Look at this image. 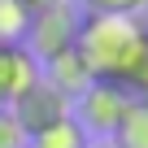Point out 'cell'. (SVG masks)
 Here are the masks:
<instances>
[{
  "instance_id": "cell-10",
  "label": "cell",
  "mask_w": 148,
  "mask_h": 148,
  "mask_svg": "<svg viewBox=\"0 0 148 148\" xmlns=\"http://www.w3.org/2000/svg\"><path fill=\"white\" fill-rule=\"evenodd\" d=\"M87 13H105V18H144L148 0H87Z\"/></svg>"
},
{
  "instance_id": "cell-1",
  "label": "cell",
  "mask_w": 148,
  "mask_h": 148,
  "mask_svg": "<svg viewBox=\"0 0 148 148\" xmlns=\"http://www.w3.org/2000/svg\"><path fill=\"white\" fill-rule=\"evenodd\" d=\"M79 52L96 79H109L135 96L148 92V26L144 18H105L87 13L79 22Z\"/></svg>"
},
{
  "instance_id": "cell-11",
  "label": "cell",
  "mask_w": 148,
  "mask_h": 148,
  "mask_svg": "<svg viewBox=\"0 0 148 148\" xmlns=\"http://www.w3.org/2000/svg\"><path fill=\"white\" fill-rule=\"evenodd\" d=\"M0 148H26V131L18 126L9 109H0Z\"/></svg>"
},
{
  "instance_id": "cell-5",
  "label": "cell",
  "mask_w": 148,
  "mask_h": 148,
  "mask_svg": "<svg viewBox=\"0 0 148 148\" xmlns=\"http://www.w3.org/2000/svg\"><path fill=\"white\" fill-rule=\"evenodd\" d=\"M39 79V61L26 44H0V109H9Z\"/></svg>"
},
{
  "instance_id": "cell-3",
  "label": "cell",
  "mask_w": 148,
  "mask_h": 148,
  "mask_svg": "<svg viewBox=\"0 0 148 148\" xmlns=\"http://www.w3.org/2000/svg\"><path fill=\"white\" fill-rule=\"evenodd\" d=\"M131 100H135V92H126V87H118V83H109V79H96V83L79 96V113H83L79 126H83V131H96V135H113L118 122L126 118Z\"/></svg>"
},
{
  "instance_id": "cell-12",
  "label": "cell",
  "mask_w": 148,
  "mask_h": 148,
  "mask_svg": "<svg viewBox=\"0 0 148 148\" xmlns=\"http://www.w3.org/2000/svg\"><path fill=\"white\" fill-rule=\"evenodd\" d=\"M22 5H26V9H31V18H35V13H44V9L61 5V0H22Z\"/></svg>"
},
{
  "instance_id": "cell-4",
  "label": "cell",
  "mask_w": 148,
  "mask_h": 148,
  "mask_svg": "<svg viewBox=\"0 0 148 148\" xmlns=\"http://www.w3.org/2000/svg\"><path fill=\"white\" fill-rule=\"evenodd\" d=\"M31 52H35V61L44 57V61H52L57 52H65V48H74V39H79V18H74V9L65 5H52V9H44V13H35L31 18Z\"/></svg>"
},
{
  "instance_id": "cell-13",
  "label": "cell",
  "mask_w": 148,
  "mask_h": 148,
  "mask_svg": "<svg viewBox=\"0 0 148 148\" xmlns=\"http://www.w3.org/2000/svg\"><path fill=\"white\" fill-rule=\"evenodd\" d=\"M87 148H113V144H109V139H100V144H87Z\"/></svg>"
},
{
  "instance_id": "cell-8",
  "label": "cell",
  "mask_w": 148,
  "mask_h": 148,
  "mask_svg": "<svg viewBox=\"0 0 148 148\" xmlns=\"http://www.w3.org/2000/svg\"><path fill=\"white\" fill-rule=\"evenodd\" d=\"M87 144H92L87 131L74 118H65V122H57V126H48V131H39V135L26 139V148H87Z\"/></svg>"
},
{
  "instance_id": "cell-6",
  "label": "cell",
  "mask_w": 148,
  "mask_h": 148,
  "mask_svg": "<svg viewBox=\"0 0 148 148\" xmlns=\"http://www.w3.org/2000/svg\"><path fill=\"white\" fill-rule=\"evenodd\" d=\"M48 83H52L65 100H79V96L96 83V74H92L87 57L79 52V44H74V48H65V52H57V57L48 61Z\"/></svg>"
},
{
  "instance_id": "cell-9",
  "label": "cell",
  "mask_w": 148,
  "mask_h": 148,
  "mask_svg": "<svg viewBox=\"0 0 148 148\" xmlns=\"http://www.w3.org/2000/svg\"><path fill=\"white\" fill-rule=\"evenodd\" d=\"M31 35V9L22 0H0V44H22Z\"/></svg>"
},
{
  "instance_id": "cell-2",
  "label": "cell",
  "mask_w": 148,
  "mask_h": 148,
  "mask_svg": "<svg viewBox=\"0 0 148 148\" xmlns=\"http://www.w3.org/2000/svg\"><path fill=\"white\" fill-rule=\"evenodd\" d=\"M9 113L18 118V126H22L26 139H31V135H39V131L65 122V118H70V100H65L48 79H35V83H31V87L9 105Z\"/></svg>"
},
{
  "instance_id": "cell-7",
  "label": "cell",
  "mask_w": 148,
  "mask_h": 148,
  "mask_svg": "<svg viewBox=\"0 0 148 148\" xmlns=\"http://www.w3.org/2000/svg\"><path fill=\"white\" fill-rule=\"evenodd\" d=\"M109 144H113V148H148V100H144V96L131 100V109H126V118L118 122V131L109 135Z\"/></svg>"
},
{
  "instance_id": "cell-14",
  "label": "cell",
  "mask_w": 148,
  "mask_h": 148,
  "mask_svg": "<svg viewBox=\"0 0 148 148\" xmlns=\"http://www.w3.org/2000/svg\"><path fill=\"white\" fill-rule=\"evenodd\" d=\"M144 100H148V92H144Z\"/></svg>"
}]
</instances>
